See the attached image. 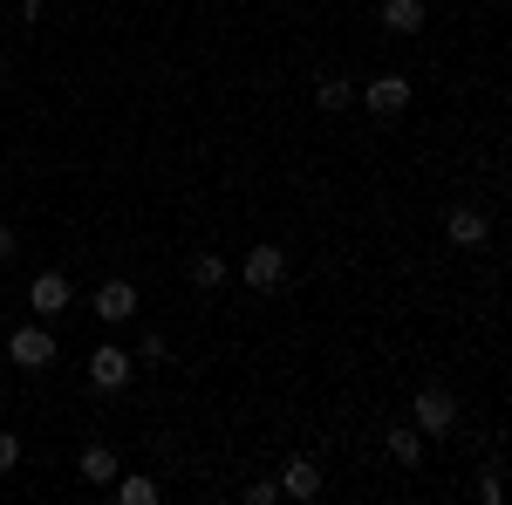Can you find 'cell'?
<instances>
[{
    "label": "cell",
    "instance_id": "e0dca14e",
    "mask_svg": "<svg viewBox=\"0 0 512 505\" xmlns=\"http://www.w3.org/2000/svg\"><path fill=\"white\" fill-rule=\"evenodd\" d=\"M478 499H485V505H499V499H506V485H499V471H485V478H478Z\"/></svg>",
    "mask_w": 512,
    "mask_h": 505
},
{
    "label": "cell",
    "instance_id": "52a82bcc",
    "mask_svg": "<svg viewBox=\"0 0 512 505\" xmlns=\"http://www.w3.org/2000/svg\"><path fill=\"white\" fill-rule=\"evenodd\" d=\"M444 239H451V246H465V253H478V246L492 239V226H485V212H472V205H458V212L444 219Z\"/></svg>",
    "mask_w": 512,
    "mask_h": 505
},
{
    "label": "cell",
    "instance_id": "3957f363",
    "mask_svg": "<svg viewBox=\"0 0 512 505\" xmlns=\"http://www.w3.org/2000/svg\"><path fill=\"white\" fill-rule=\"evenodd\" d=\"M417 430L424 437H444V430H458V396L451 389H417Z\"/></svg>",
    "mask_w": 512,
    "mask_h": 505
},
{
    "label": "cell",
    "instance_id": "9c48e42d",
    "mask_svg": "<svg viewBox=\"0 0 512 505\" xmlns=\"http://www.w3.org/2000/svg\"><path fill=\"white\" fill-rule=\"evenodd\" d=\"M280 492H287V499H315V492H321V465H315V458H287Z\"/></svg>",
    "mask_w": 512,
    "mask_h": 505
},
{
    "label": "cell",
    "instance_id": "ba28073f",
    "mask_svg": "<svg viewBox=\"0 0 512 505\" xmlns=\"http://www.w3.org/2000/svg\"><path fill=\"white\" fill-rule=\"evenodd\" d=\"M96 314H103L110 328L130 321V314H137V287H130V280H103V287H96Z\"/></svg>",
    "mask_w": 512,
    "mask_h": 505
},
{
    "label": "cell",
    "instance_id": "7c38bea8",
    "mask_svg": "<svg viewBox=\"0 0 512 505\" xmlns=\"http://www.w3.org/2000/svg\"><path fill=\"white\" fill-rule=\"evenodd\" d=\"M82 478H89V485H110V478H117V451H110V444H82Z\"/></svg>",
    "mask_w": 512,
    "mask_h": 505
},
{
    "label": "cell",
    "instance_id": "277c9868",
    "mask_svg": "<svg viewBox=\"0 0 512 505\" xmlns=\"http://www.w3.org/2000/svg\"><path fill=\"white\" fill-rule=\"evenodd\" d=\"M246 287H260V294H274L280 280H287V253H280L274 239H260V246H253V253H246Z\"/></svg>",
    "mask_w": 512,
    "mask_h": 505
},
{
    "label": "cell",
    "instance_id": "30bf717a",
    "mask_svg": "<svg viewBox=\"0 0 512 505\" xmlns=\"http://www.w3.org/2000/svg\"><path fill=\"white\" fill-rule=\"evenodd\" d=\"M383 451H390L396 465H410V471H417V465H424V430H417V424H396L390 437H383Z\"/></svg>",
    "mask_w": 512,
    "mask_h": 505
},
{
    "label": "cell",
    "instance_id": "8992f818",
    "mask_svg": "<svg viewBox=\"0 0 512 505\" xmlns=\"http://www.w3.org/2000/svg\"><path fill=\"white\" fill-rule=\"evenodd\" d=\"M28 301H35V314L41 321H48V314H62L69 308V301H76V287H69V273H35V287H28Z\"/></svg>",
    "mask_w": 512,
    "mask_h": 505
},
{
    "label": "cell",
    "instance_id": "9a60e30c",
    "mask_svg": "<svg viewBox=\"0 0 512 505\" xmlns=\"http://www.w3.org/2000/svg\"><path fill=\"white\" fill-rule=\"evenodd\" d=\"M219 280H226V260H219V253H198L192 260V287H219Z\"/></svg>",
    "mask_w": 512,
    "mask_h": 505
},
{
    "label": "cell",
    "instance_id": "2e32d148",
    "mask_svg": "<svg viewBox=\"0 0 512 505\" xmlns=\"http://www.w3.org/2000/svg\"><path fill=\"white\" fill-rule=\"evenodd\" d=\"M274 499H280L274 478H253V485H246V505H274Z\"/></svg>",
    "mask_w": 512,
    "mask_h": 505
},
{
    "label": "cell",
    "instance_id": "ffe728a7",
    "mask_svg": "<svg viewBox=\"0 0 512 505\" xmlns=\"http://www.w3.org/2000/svg\"><path fill=\"white\" fill-rule=\"evenodd\" d=\"M41 7H48V0H21V21H41Z\"/></svg>",
    "mask_w": 512,
    "mask_h": 505
},
{
    "label": "cell",
    "instance_id": "44dd1931",
    "mask_svg": "<svg viewBox=\"0 0 512 505\" xmlns=\"http://www.w3.org/2000/svg\"><path fill=\"white\" fill-rule=\"evenodd\" d=\"M0 82H7V55H0Z\"/></svg>",
    "mask_w": 512,
    "mask_h": 505
},
{
    "label": "cell",
    "instance_id": "7a4b0ae2",
    "mask_svg": "<svg viewBox=\"0 0 512 505\" xmlns=\"http://www.w3.org/2000/svg\"><path fill=\"white\" fill-rule=\"evenodd\" d=\"M410 96H417V89H410V76L362 82V110H369V117H403V110H410Z\"/></svg>",
    "mask_w": 512,
    "mask_h": 505
},
{
    "label": "cell",
    "instance_id": "8fae6325",
    "mask_svg": "<svg viewBox=\"0 0 512 505\" xmlns=\"http://www.w3.org/2000/svg\"><path fill=\"white\" fill-rule=\"evenodd\" d=\"M390 35H417L424 28V0H383V14H376Z\"/></svg>",
    "mask_w": 512,
    "mask_h": 505
},
{
    "label": "cell",
    "instance_id": "5b68a950",
    "mask_svg": "<svg viewBox=\"0 0 512 505\" xmlns=\"http://www.w3.org/2000/svg\"><path fill=\"white\" fill-rule=\"evenodd\" d=\"M89 383H96V389H123V383H130V349H117V342L89 349Z\"/></svg>",
    "mask_w": 512,
    "mask_h": 505
},
{
    "label": "cell",
    "instance_id": "6da1fadb",
    "mask_svg": "<svg viewBox=\"0 0 512 505\" xmlns=\"http://www.w3.org/2000/svg\"><path fill=\"white\" fill-rule=\"evenodd\" d=\"M55 349H62V342H55L41 321H28V328H14V335H7V362H14V369H48Z\"/></svg>",
    "mask_w": 512,
    "mask_h": 505
},
{
    "label": "cell",
    "instance_id": "ac0fdd59",
    "mask_svg": "<svg viewBox=\"0 0 512 505\" xmlns=\"http://www.w3.org/2000/svg\"><path fill=\"white\" fill-rule=\"evenodd\" d=\"M14 465H21V444H14V437L0 430V471H14Z\"/></svg>",
    "mask_w": 512,
    "mask_h": 505
},
{
    "label": "cell",
    "instance_id": "5bb4252c",
    "mask_svg": "<svg viewBox=\"0 0 512 505\" xmlns=\"http://www.w3.org/2000/svg\"><path fill=\"white\" fill-rule=\"evenodd\" d=\"M315 103H321V110H349V103H355V82L349 76H321L315 82Z\"/></svg>",
    "mask_w": 512,
    "mask_h": 505
},
{
    "label": "cell",
    "instance_id": "4fadbf2b",
    "mask_svg": "<svg viewBox=\"0 0 512 505\" xmlns=\"http://www.w3.org/2000/svg\"><path fill=\"white\" fill-rule=\"evenodd\" d=\"M117 485L123 505H158V478H144V471H130V478H110Z\"/></svg>",
    "mask_w": 512,
    "mask_h": 505
},
{
    "label": "cell",
    "instance_id": "d6986e66",
    "mask_svg": "<svg viewBox=\"0 0 512 505\" xmlns=\"http://www.w3.org/2000/svg\"><path fill=\"white\" fill-rule=\"evenodd\" d=\"M14 253H21V233H14V226H0V267H7Z\"/></svg>",
    "mask_w": 512,
    "mask_h": 505
}]
</instances>
